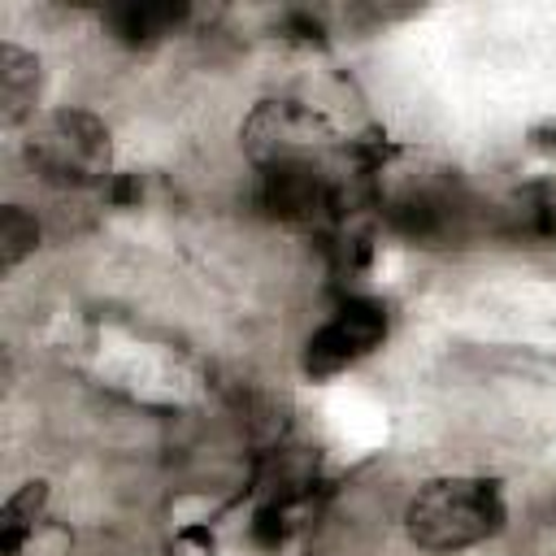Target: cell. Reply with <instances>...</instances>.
<instances>
[{
    "label": "cell",
    "instance_id": "1",
    "mask_svg": "<svg viewBox=\"0 0 556 556\" xmlns=\"http://www.w3.org/2000/svg\"><path fill=\"white\" fill-rule=\"evenodd\" d=\"M504 495L500 482L452 473L430 478L404 508V534L426 552H460L504 530Z\"/></svg>",
    "mask_w": 556,
    "mask_h": 556
},
{
    "label": "cell",
    "instance_id": "2",
    "mask_svg": "<svg viewBox=\"0 0 556 556\" xmlns=\"http://www.w3.org/2000/svg\"><path fill=\"white\" fill-rule=\"evenodd\" d=\"M26 161L43 182L56 187H91L109 174V126L87 109H56L39 122H30L26 135Z\"/></svg>",
    "mask_w": 556,
    "mask_h": 556
},
{
    "label": "cell",
    "instance_id": "3",
    "mask_svg": "<svg viewBox=\"0 0 556 556\" xmlns=\"http://www.w3.org/2000/svg\"><path fill=\"white\" fill-rule=\"evenodd\" d=\"M387 334V308L374 300H348L304 348V369L326 378L339 374L343 365L361 361L365 352H374Z\"/></svg>",
    "mask_w": 556,
    "mask_h": 556
},
{
    "label": "cell",
    "instance_id": "4",
    "mask_svg": "<svg viewBox=\"0 0 556 556\" xmlns=\"http://www.w3.org/2000/svg\"><path fill=\"white\" fill-rule=\"evenodd\" d=\"M39 56L4 43L0 48V122L4 126H22L26 117H35V100H39Z\"/></svg>",
    "mask_w": 556,
    "mask_h": 556
},
{
    "label": "cell",
    "instance_id": "5",
    "mask_svg": "<svg viewBox=\"0 0 556 556\" xmlns=\"http://www.w3.org/2000/svg\"><path fill=\"white\" fill-rule=\"evenodd\" d=\"M43 500H48V486L43 482H26L17 495H9V504L0 513V552L4 556H17L22 552L26 534L35 530V517H39Z\"/></svg>",
    "mask_w": 556,
    "mask_h": 556
},
{
    "label": "cell",
    "instance_id": "6",
    "mask_svg": "<svg viewBox=\"0 0 556 556\" xmlns=\"http://www.w3.org/2000/svg\"><path fill=\"white\" fill-rule=\"evenodd\" d=\"M169 22H178V9L169 4H122L109 13V26L122 43H152L169 30Z\"/></svg>",
    "mask_w": 556,
    "mask_h": 556
},
{
    "label": "cell",
    "instance_id": "7",
    "mask_svg": "<svg viewBox=\"0 0 556 556\" xmlns=\"http://www.w3.org/2000/svg\"><path fill=\"white\" fill-rule=\"evenodd\" d=\"M35 243H39V226H35V217H30L26 208L9 204V208L0 213V265L13 269L26 252H35Z\"/></svg>",
    "mask_w": 556,
    "mask_h": 556
}]
</instances>
